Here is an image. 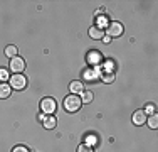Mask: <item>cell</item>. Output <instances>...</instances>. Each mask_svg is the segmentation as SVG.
<instances>
[{"label": "cell", "instance_id": "cell-1", "mask_svg": "<svg viewBox=\"0 0 158 152\" xmlns=\"http://www.w3.org/2000/svg\"><path fill=\"white\" fill-rule=\"evenodd\" d=\"M62 105H64V108H66L67 112L74 113V112H77V110L81 108L82 101H81V98H79L77 95H69V96L64 98V103Z\"/></svg>", "mask_w": 158, "mask_h": 152}, {"label": "cell", "instance_id": "cell-2", "mask_svg": "<svg viewBox=\"0 0 158 152\" xmlns=\"http://www.w3.org/2000/svg\"><path fill=\"white\" fill-rule=\"evenodd\" d=\"M40 110L44 112V115H54V112L57 110V103H56V100L51 96L42 98V101H40Z\"/></svg>", "mask_w": 158, "mask_h": 152}, {"label": "cell", "instance_id": "cell-3", "mask_svg": "<svg viewBox=\"0 0 158 152\" xmlns=\"http://www.w3.org/2000/svg\"><path fill=\"white\" fill-rule=\"evenodd\" d=\"M10 86L12 90H24L27 86V78H25L22 73H17V74H12L10 76Z\"/></svg>", "mask_w": 158, "mask_h": 152}, {"label": "cell", "instance_id": "cell-4", "mask_svg": "<svg viewBox=\"0 0 158 152\" xmlns=\"http://www.w3.org/2000/svg\"><path fill=\"white\" fill-rule=\"evenodd\" d=\"M123 24L121 22H111L110 25L106 27V30H104V34L106 36H110V37H119L123 34Z\"/></svg>", "mask_w": 158, "mask_h": 152}, {"label": "cell", "instance_id": "cell-5", "mask_svg": "<svg viewBox=\"0 0 158 152\" xmlns=\"http://www.w3.org/2000/svg\"><path fill=\"white\" fill-rule=\"evenodd\" d=\"M24 69H25V61H24V58H19V56H15V58L10 59V71H14V74L22 73Z\"/></svg>", "mask_w": 158, "mask_h": 152}, {"label": "cell", "instance_id": "cell-6", "mask_svg": "<svg viewBox=\"0 0 158 152\" xmlns=\"http://www.w3.org/2000/svg\"><path fill=\"white\" fill-rule=\"evenodd\" d=\"M40 120H42V123H44V127L46 128H49V130H51V128H56V125H57V120H56V117L54 115H40L39 117Z\"/></svg>", "mask_w": 158, "mask_h": 152}, {"label": "cell", "instance_id": "cell-7", "mask_svg": "<svg viewBox=\"0 0 158 152\" xmlns=\"http://www.w3.org/2000/svg\"><path fill=\"white\" fill-rule=\"evenodd\" d=\"M146 118H148V115H146L143 110H138V112H135L133 117H131V120H133L135 125H145V123H146Z\"/></svg>", "mask_w": 158, "mask_h": 152}, {"label": "cell", "instance_id": "cell-8", "mask_svg": "<svg viewBox=\"0 0 158 152\" xmlns=\"http://www.w3.org/2000/svg\"><path fill=\"white\" fill-rule=\"evenodd\" d=\"M106 36V34H104V30L99 27V25H93L91 29H89V37H93V39H103V37Z\"/></svg>", "mask_w": 158, "mask_h": 152}, {"label": "cell", "instance_id": "cell-9", "mask_svg": "<svg viewBox=\"0 0 158 152\" xmlns=\"http://www.w3.org/2000/svg\"><path fill=\"white\" fill-rule=\"evenodd\" d=\"M103 61V56H101L99 51H89L88 52V63L89 64H99Z\"/></svg>", "mask_w": 158, "mask_h": 152}, {"label": "cell", "instance_id": "cell-10", "mask_svg": "<svg viewBox=\"0 0 158 152\" xmlns=\"http://www.w3.org/2000/svg\"><path fill=\"white\" fill-rule=\"evenodd\" d=\"M12 95V86L9 83H0V98L5 100V98H10Z\"/></svg>", "mask_w": 158, "mask_h": 152}, {"label": "cell", "instance_id": "cell-11", "mask_svg": "<svg viewBox=\"0 0 158 152\" xmlns=\"http://www.w3.org/2000/svg\"><path fill=\"white\" fill-rule=\"evenodd\" d=\"M69 88H71V93L73 95H77V93L84 91V85H82V81H73L69 85Z\"/></svg>", "mask_w": 158, "mask_h": 152}, {"label": "cell", "instance_id": "cell-12", "mask_svg": "<svg viewBox=\"0 0 158 152\" xmlns=\"http://www.w3.org/2000/svg\"><path fill=\"white\" fill-rule=\"evenodd\" d=\"M5 56L7 58H15L17 56V46H14V44H10V46H7L5 47Z\"/></svg>", "mask_w": 158, "mask_h": 152}, {"label": "cell", "instance_id": "cell-13", "mask_svg": "<svg viewBox=\"0 0 158 152\" xmlns=\"http://www.w3.org/2000/svg\"><path fill=\"white\" fill-rule=\"evenodd\" d=\"M101 78H103L104 83H113L114 81V73H113V71H103Z\"/></svg>", "mask_w": 158, "mask_h": 152}, {"label": "cell", "instance_id": "cell-14", "mask_svg": "<svg viewBox=\"0 0 158 152\" xmlns=\"http://www.w3.org/2000/svg\"><path fill=\"white\" fill-rule=\"evenodd\" d=\"M146 122H148V127L150 128H156L158 127V117H156V113H152V117H148Z\"/></svg>", "mask_w": 158, "mask_h": 152}, {"label": "cell", "instance_id": "cell-15", "mask_svg": "<svg viewBox=\"0 0 158 152\" xmlns=\"http://www.w3.org/2000/svg\"><path fill=\"white\" fill-rule=\"evenodd\" d=\"M91 100H93V91L84 90V91L81 93V101H82V103H89Z\"/></svg>", "mask_w": 158, "mask_h": 152}, {"label": "cell", "instance_id": "cell-16", "mask_svg": "<svg viewBox=\"0 0 158 152\" xmlns=\"http://www.w3.org/2000/svg\"><path fill=\"white\" fill-rule=\"evenodd\" d=\"M7 79H9V71H7L5 68H0V81L5 83Z\"/></svg>", "mask_w": 158, "mask_h": 152}, {"label": "cell", "instance_id": "cell-17", "mask_svg": "<svg viewBox=\"0 0 158 152\" xmlns=\"http://www.w3.org/2000/svg\"><path fill=\"white\" fill-rule=\"evenodd\" d=\"M77 152H93V149L89 145H86V144H82V145L77 147Z\"/></svg>", "mask_w": 158, "mask_h": 152}, {"label": "cell", "instance_id": "cell-18", "mask_svg": "<svg viewBox=\"0 0 158 152\" xmlns=\"http://www.w3.org/2000/svg\"><path fill=\"white\" fill-rule=\"evenodd\" d=\"M143 112H148V113H155V105H153V103H148V105H146L145 106V110H143Z\"/></svg>", "mask_w": 158, "mask_h": 152}, {"label": "cell", "instance_id": "cell-19", "mask_svg": "<svg viewBox=\"0 0 158 152\" xmlns=\"http://www.w3.org/2000/svg\"><path fill=\"white\" fill-rule=\"evenodd\" d=\"M89 144H98V137L96 135H88V144H86V145H89Z\"/></svg>", "mask_w": 158, "mask_h": 152}, {"label": "cell", "instance_id": "cell-20", "mask_svg": "<svg viewBox=\"0 0 158 152\" xmlns=\"http://www.w3.org/2000/svg\"><path fill=\"white\" fill-rule=\"evenodd\" d=\"M12 152H29V150H27V147H24V145H17Z\"/></svg>", "mask_w": 158, "mask_h": 152}, {"label": "cell", "instance_id": "cell-21", "mask_svg": "<svg viewBox=\"0 0 158 152\" xmlns=\"http://www.w3.org/2000/svg\"><path fill=\"white\" fill-rule=\"evenodd\" d=\"M103 41H104V42L108 44V42H110V41H111V37H110V36H104V37H103Z\"/></svg>", "mask_w": 158, "mask_h": 152}]
</instances>
